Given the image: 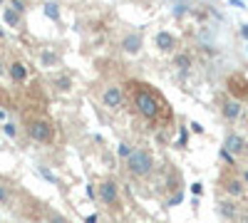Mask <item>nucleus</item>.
I'll list each match as a JSON object with an SVG mask.
<instances>
[{
    "label": "nucleus",
    "mask_w": 248,
    "mask_h": 223,
    "mask_svg": "<svg viewBox=\"0 0 248 223\" xmlns=\"http://www.w3.org/2000/svg\"><path fill=\"white\" fill-rule=\"evenodd\" d=\"M141 35L139 32H127L122 37V43H119V47H122V52L124 55H139L141 52Z\"/></svg>",
    "instance_id": "6"
},
{
    "label": "nucleus",
    "mask_w": 248,
    "mask_h": 223,
    "mask_svg": "<svg viewBox=\"0 0 248 223\" xmlns=\"http://www.w3.org/2000/svg\"><path fill=\"white\" fill-rule=\"evenodd\" d=\"M8 5H10L13 10H17L20 15H23V13L28 10V3H23V0H8Z\"/></svg>",
    "instance_id": "21"
},
{
    "label": "nucleus",
    "mask_w": 248,
    "mask_h": 223,
    "mask_svg": "<svg viewBox=\"0 0 248 223\" xmlns=\"http://www.w3.org/2000/svg\"><path fill=\"white\" fill-rule=\"evenodd\" d=\"M72 87H75V79H72L70 74L60 72V74H55V77H52V89H55V92H60V94H67Z\"/></svg>",
    "instance_id": "11"
},
{
    "label": "nucleus",
    "mask_w": 248,
    "mask_h": 223,
    "mask_svg": "<svg viewBox=\"0 0 248 223\" xmlns=\"http://www.w3.org/2000/svg\"><path fill=\"white\" fill-rule=\"evenodd\" d=\"M132 151H134V149H132L129 144H119V149H117V154H119V156H122L124 161L129 159V154H132Z\"/></svg>",
    "instance_id": "24"
},
{
    "label": "nucleus",
    "mask_w": 248,
    "mask_h": 223,
    "mask_svg": "<svg viewBox=\"0 0 248 223\" xmlns=\"http://www.w3.org/2000/svg\"><path fill=\"white\" fill-rule=\"evenodd\" d=\"M43 13H45L50 20H55V23L60 20V5H57V3H52V0H47V3L43 5Z\"/></svg>",
    "instance_id": "16"
},
{
    "label": "nucleus",
    "mask_w": 248,
    "mask_h": 223,
    "mask_svg": "<svg viewBox=\"0 0 248 223\" xmlns=\"http://www.w3.org/2000/svg\"><path fill=\"white\" fill-rule=\"evenodd\" d=\"M221 114H223L226 121H236V119H241L243 107H241L238 99H226V102L221 104Z\"/></svg>",
    "instance_id": "9"
},
{
    "label": "nucleus",
    "mask_w": 248,
    "mask_h": 223,
    "mask_svg": "<svg viewBox=\"0 0 248 223\" xmlns=\"http://www.w3.org/2000/svg\"><path fill=\"white\" fill-rule=\"evenodd\" d=\"M23 3H28V0H23Z\"/></svg>",
    "instance_id": "39"
},
{
    "label": "nucleus",
    "mask_w": 248,
    "mask_h": 223,
    "mask_svg": "<svg viewBox=\"0 0 248 223\" xmlns=\"http://www.w3.org/2000/svg\"><path fill=\"white\" fill-rule=\"evenodd\" d=\"M127 169L132 176L137 178H144V176H149L154 171V156L147 151V149H134L127 159Z\"/></svg>",
    "instance_id": "3"
},
{
    "label": "nucleus",
    "mask_w": 248,
    "mask_h": 223,
    "mask_svg": "<svg viewBox=\"0 0 248 223\" xmlns=\"http://www.w3.org/2000/svg\"><path fill=\"white\" fill-rule=\"evenodd\" d=\"M186 141H189V134H186L184 127H179V136H176V147H186Z\"/></svg>",
    "instance_id": "23"
},
{
    "label": "nucleus",
    "mask_w": 248,
    "mask_h": 223,
    "mask_svg": "<svg viewBox=\"0 0 248 223\" xmlns=\"http://www.w3.org/2000/svg\"><path fill=\"white\" fill-rule=\"evenodd\" d=\"M40 65H43V67H55V65H60V55L52 52V50H43V52H40Z\"/></svg>",
    "instance_id": "15"
},
{
    "label": "nucleus",
    "mask_w": 248,
    "mask_h": 223,
    "mask_svg": "<svg viewBox=\"0 0 248 223\" xmlns=\"http://www.w3.org/2000/svg\"><path fill=\"white\" fill-rule=\"evenodd\" d=\"M3 5H5V0H0V8H3Z\"/></svg>",
    "instance_id": "36"
},
{
    "label": "nucleus",
    "mask_w": 248,
    "mask_h": 223,
    "mask_svg": "<svg viewBox=\"0 0 248 223\" xmlns=\"http://www.w3.org/2000/svg\"><path fill=\"white\" fill-rule=\"evenodd\" d=\"M243 181H246V184H248V171H246V174H243Z\"/></svg>",
    "instance_id": "35"
},
{
    "label": "nucleus",
    "mask_w": 248,
    "mask_h": 223,
    "mask_svg": "<svg viewBox=\"0 0 248 223\" xmlns=\"http://www.w3.org/2000/svg\"><path fill=\"white\" fill-rule=\"evenodd\" d=\"M25 132H28V136L35 141V144H52V139H55V127H52V121L45 119V117L30 119Z\"/></svg>",
    "instance_id": "2"
},
{
    "label": "nucleus",
    "mask_w": 248,
    "mask_h": 223,
    "mask_svg": "<svg viewBox=\"0 0 248 223\" xmlns=\"http://www.w3.org/2000/svg\"><path fill=\"white\" fill-rule=\"evenodd\" d=\"M171 65H174V67H176L181 74H186V72H189V70L194 67V62H191V55H189V52H176Z\"/></svg>",
    "instance_id": "12"
},
{
    "label": "nucleus",
    "mask_w": 248,
    "mask_h": 223,
    "mask_svg": "<svg viewBox=\"0 0 248 223\" xmlns=\"http://www.w3.org/2000/svg\"><path fill=\"white\" fill-rule=\"evenodd\" d=\"M3 23L8 28H20V25H23V15H20L17 10H13L10 5H5L3 8Z\"/></svg>",
    "instance_id": "13"
},
{
    "label": "nucleus",
    "mask_w": 248,
    "mask_h": 223,
    "mask_svg": "<svg viewBox=\"0 0 248 223\" xmlns=\"http://www.w3.org/2000/svg\"><path fill=\"white\" fill-rule=\"evenodd\" d=\"M223 149L231 151L233 156H241L246 151V139L238 136V134H229V136H226V141H223Z\"/></svg>",
    "instance_id": "10"
},
{
    "label": "nucleus",
    "mask_w": 248,
    "mask_h": 223,
    "mask_svg": "<svg viewBox=\"0 0 248 223\" xmlns=\"http://www.w3.org/2000/svg\"><path fill=\"white\" fill-rule=\"evenodd\" d=\"M37 174L43 176L45 181H50V184H57V176H55V174H52L50 169H45V166H37Z\"/></svg>",
    "instance_id": "19"
},
{
    "label": "nucleus",
    "mask_w": 248,
    "mask_h": 223,
    "mask_svg": "<svg viewBox=\"0 0 248 223\" xmlns=\"http://www.w3.org/2000/svg\"><path fill=\"white\" fill-rule=\"evenodd\" d=\"M129 87H132V107H134V112L144 121L156 124V121L161 119V114L167 112V102L161 99V94L154 92L149 85H144V82H132Z\"/></svg>",
    "instance_id": "1"
},
{
    "label": "nucleus",
    "mask_w": 248,
    "mask_h": 223,
    "mask_svg": "<svg viewBox=\"0 0 248 223\" xmlns=\"http://www.w3.org/2000/svg\"><path fill=\"white\" fill-rule=\"evenodd\" d=\"M221 159L226 161V164H236V156L231 151H226V149H221Z\"/></svg>",
    "instance_id": "26"
},
{
    "label": "nucleus",
    "mask_w": 248,
    "mask_h": 223,
    "mask_svg": "<svg viewBox=\"0 0 248 223\" xmlns=\"http://www.w3.org/2000/svg\"><path fill=\"white\" fill-rule=\"evenodd\" d=\"M241 35H243V37L248 40V25H243V28H241Z\"/></svg>",
    "instance_id": "34"
},
{
    "label": "nucleus",
    "mask_w": 248,
    "mask_h": 223,
    "mask_svg": "<svg viewBox=\"0 0 248 223\" xmlns=\"http://www.w3.org/2000/svg\"><path fill=\"white\" fill-rule=\"evenodd\" d=\"M221 213H223L226 218H233V216H236V206H233V204H221Z\"/></svg>",
    "instance_id": "22"
},
{
    "label": "nucleus",
    "mask_w": 248,
    "mask_h": 223,
    "mask_svg": "<svg viewBox=\"0 0 248 223\" xmlns=\"http://www.w3.org/2000/svg\"><path fill=\"white\" fill-rule=\"evenodd\" d=\"M97 196H99V201H102V204H105V206H109V208L119 206V184H117V181H112V178L102 181V184H99V189H97Z\"/></svg>",
    "instance_id": "5"
},
{
    "label": "nucleus",
    "mask_w": 248,
    "mask_h": 223,
    "mask_svg": "<svg viewBox=\"0 0 248 223\" xmlns=\"http://www.w3.org/2000/svg\"><path fill=\"white\" fill-rule=\"evenodd\" d=\"M191 193H201V184H194L191 186Z\"/></svg>",
    "instance_id": "32"
},
{
    "label": "nucleus",
    "mask_w": 248,
    "mask_h": 223,
    "mask_svg": "<svg viewBox=\"0 0 248 223\" xmlns=\"http://www.w3.org/2000/svg\"><path fill=\"white\" fill-rule=\"evenodd\" d=\"M3 74H8V65L3 62V59H0V77H3Z\"/></svg>",
    "instance_id": "29"
},
{
    "label": "nucleus",
    "mask_w": 248,
    "mask_h": 223,
    "mask_svg": "<svg viewBox=\"0 0 248 223\" xmlns=\"http://www.w3.org/2000/svg\"><path fill=\"white\" fill-rule=\"evenodd\" d=\"M181 198H184L181 193H176V196H171V198H169V204H167V206H176V204H181Z\"/></svg>",
    "instance_id": "28"
},
{
    "label": "nucleus",
    "mask_w": 248,
    "mask_h": 223,
    "mask_svg": "<svg viewBox=\"0 0 248 223\" xmlns=\"http://www.w3.org/2000/svg\"><path fill=\"white\" fill-rule=\"evenodd\" d=\"M85 223H97V216H87V218H85Z\"/></svg>",
    "instance_id": "33"
},
{
    "label": "nucleus",
    "mask_w": 248,
    "mask_h": 223,
    "mask_svg": "<svg viewBox=\"0 0 248 223\" xmlns=\"http://www.w3.org/2000/svg\"><path fill=\"white\" fill-rule=\"evenodd\" d=\"M226 191H229L231 196H241V193H243V186H241V181H236V178L226 181Z\"/></svg>",
    "instance_id": "17"
},
{
    "label": "nucleus",
    "mask_w": 248,
    "mask_h": 223,
    "mask_svg": "<svg viewBox=\"0 0 248 223\" xmlns=\"http://www.w3.org/2000/svg\"><path fill=\"white\" fill-rule=\"evenodd\" d=\"M243 223H248V213H246V221H243Z\"/></svg>",
    "instance_id": "38"
},
{
    "label": "nucleus",
    "mask_w": 248,
    "mask_h": 223,
    "mask_svg": "<svg viewBox=\"0 0 248 223\" xmlns=\"http://www.w3.org/2000/svg\"><path fill=\"white\" fill-rule=\"evenodd\" d=\"M186 10H189V5H186L184 0H179V3H174V15H176V17H181V15H184Z\"/></svg>",
    "instance_id": "25"
},
{
    "label": "nucleus",
    "mask_w": 248,
    "mask_h": 223,
    "mask_svg": "<svg viewBox=\"0 0 248 223\" xmlns=\"http://www.w3.org/2000/svg\"><path fill=\"white\" fill-rule=\"evenodd\" d=\"M3 134H5L8 139H15V136H17V127L13 124V121H5V124H3Z\"/></svg>",
    "instance_id": "20"
},
{
    "label": "nucleus",
    "mask_w": 248,
    "mask_h": 223,
    "mask_svg": "<svg viewBox=\"0 0 248 223\" xmlns=\"http://www.w3.org/2000/svg\"><path fill=\"white\" fill-rule=\"evenodd\" d=\"M231 5H233V8H246L243 0H231Z\"/></svg>",
    "instance_id": "31"
},
{
    "label": "nucleus",
    "mask_w": 248,
    "mask_h": 223,
    "mask_svg": "<svg viewBox=\"0 0 248 223\" xmlns=\"http://www.w3.org/2000/svg\"><path fill=\"white\" fill-rule=\"evenodd\" d=\"M47 223H70L65 216H60V213H50V218H47Z\"/></svg>",
    "instance_id": "27"
},
{
    "label": "nucleus",
    "mask_w": 248,
    "mask_h": 223,
    "mask_svg": "<svg viewBox=\"0 0 248 223\" xmlns=\"http://www.w3.org/2000/svg\"><path fill=\"white\" fill-rule=\"evenodd\" d=\"M191 129H194V132H196V134H201V132H203V127H201V124H199V121H194V124H191Z\"/></svg>",
    "instance_id": "30"
},
{
    "label": "nucleus",
    "mask_w": 248,
    "mask_h": 223,
    "mask_svg": "<svg viewBox=\"0 0 248 223\" xmlns=\"http://www.w3.org/2000/svg\"><path fill=\"white\" fill-rule=\"evenodd\" d=\"M154 45H156V50H161V52H174L176 37H174V32H169V30H159V32L154 35Z\"/></svg>",
    "instance_id": "7"
},
{
    "label": "nucleus",
    "mask_w": 248,
    "mask_h": 223,
    "mask_svg": "<svg viewBox=\"0 0 248 223\" xmlns=\"http://www.w3.org/2000/svg\"><path fill=\"white\" fill-rule=\"evenodd\" d=\"M10 201H13V191L5 184H0V206H8Z\"/></svg>",
    "instance_id": "18"
},
{
    "label": "nucleus",
    "mask_w": 248,
    "mask_h": 223,
    "mask_svg": "<svg viewBox=\"0 0 248 223\" xmlns=\"http://www.w3.org/2000/svg\"><path fill=\"white\" fill-rule=\"evenodd\" d=\"M229 89L236 97H248V85H246V79H241V77H231L229 79Z\"/></svg>",
    "instance_id": "14"
},
{
    "label": "nucleus",
    "mask_w": 248,
    "mask_h": 223,
    "mask_svg": "<svg viewBox=\"0 0 248 223\" xmlns=\"http://www.w3.org/2000/svg\"><path fill=\"white\" fill-rule=\"evenodd\" d=\"M0 37H5V32H3V30H0Z\"/></svg>",
    "instance_id": "37"
},
{
    "label": "nucleus",
    "mask_w": 248,
    "mask_h": 223,
    "mask_svg": "<svg viewBox=\"0 0 248 223\" xmlns=\"http://www.w3.org/2000/svg\"><path fill=\"white\" fill-rule=\"evenodd\" d=\"M102 107L109 109V112H119L124 109V104H127V94H124V87L122 85H107L105 89H102Z\"/></svg>",
    "instance_id": "4"
},
{
    "label": "nucleus",
    "mask_w": 248,
    "mask_h": 223,
    "mask_svg": "<svg viewBox=\"0 0 248 223\" xmlns=\"http://www.w3.org/2000/svg\"><path fill=\"white\" fill-rule=\"evenodd\" d=\"M8 74L15 85H25L28 82V65L20 62V59H13V62L8 65Z\"/></svg>",
    "instance_id": "8"
}]
</instances>
